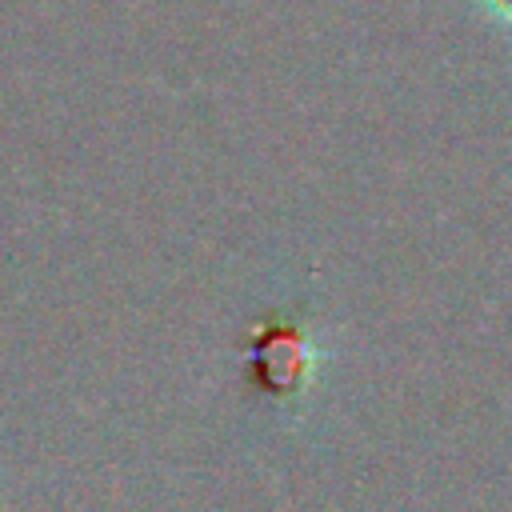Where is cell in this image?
Here are the masks:
<instances>
[{
	"label": "cell",
	"mask_w": 512,
	"mask_h": 512,
	"mask_svg": "<svg viewBox=\"0 0 512 512\" xmlns=\"http://www.w3.org/2000/svg\"><path fill=\"white\" fill-rule=\"evenodd\" d=\"M244 364H248V384L264 400L280 408L300 404L316 376V344H312L308 320L292 308L264 312L248 328Z\"/></svg>",
	"instance_id": "6da1fadb"
},
{
	"label": "cell",
	"mask_w": 512,
	"mask_h": 512,
	"mask_svg": "<svg viewBox=\"0 0 512 512\" xmlns=\"http://www.w3.org/2000/svg\"><path fill=\"white\" fill-rule=\"evenodd\" d=\"M480 8H484L496 24H508V28H512V0H480Z\"/></svg>",
	"instance_id": "7a4b0ae2"
}]
</instances>
